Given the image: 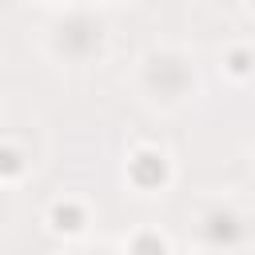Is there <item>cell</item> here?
Listing matches in <instances>:
<instances>
[{"instance_id":"obj_3","label":"cell","mask_w":255,"mask_h":255,"mask_svg":"<svg viewBox=\"0 0 255 255\" xmlns=\"http://www.w3.org/2000/svg\"><path fill=\"white\" fill-rule=\"evenodd\" d=\"M199 231H203V239L211 247H235L243 239V219L235 211H211V215H203Z\"/></svg>"},{"instance_id":"obj_2","label":"cell","mask_w":255,"mask_h":255,"mask_svg":"<svg viewBox=\"0 0 255 255\" xmlns=\"http://www.w3.org/2000/svg\"><path fill=\"white\" fill-rule=\"evenodd\" d=\"M147 84H151L163 100H175V96H183V92H187L191 72H187L179 60H171V56H155V60H151V68H147Z\"/></svg>"},{"instance_id":"obj_1","label":"cell","mask_w":255,"mask_h":255,"mask_svg":"<svg viewBox=\"0 0 255 255\" xmlns=\"http://www.w3.org/2000/svg\"><path fill=\"white\" fill-rule=\"evenodd\" d=\"M100 40H104V24L84 16V12H76L72 20H64V28L56 36V48L64 56H72V60H84V56H92L100 48Z\"/></svg>"},{"instance_id":"obj_5","label":"cell","mask_w":255,"mask_h":255,"mask_svg":"<svg viewBox=\"0 0 255 255\" xmlns=\"http://www.w3.org/2000/svg\"><path fill=\"white\" fill-rule=\"evenodd\" d=\"M52 223H56L60 231H80V227H84V211H80L76 203H56V207H52Z\"/></svg>"},{"instance_id":"obj_9","label":"cell","mask_w":255,"mask_h":255,"mask_svg":"<svg viewBox=\"0 0 255 255\" xmlns=\"http://www.w3.org/2000/svg\"><path fill=\"white\" fill-rule=\"evenodd\" d=\"M251 4H255V0H251Z\"/></svg>"},{"instance_id":"obj_4","label":"cell","mask_w":255,"mask_h":255,"mask_svg":"<svg viewBox=\"0 0 255 255\" xmlns=\"http://www.w3.org/2000/svg\"><path fill=\"white\" fill-rule=\"evenodd\" d=\"M131 179H135V187H159V183L167 179L163 155H159V151H139V155L131 159Z\"/></svg>"},{"instance_id":"obj_8","label":"cell","mask_w":255,"mask_h":255,"mask_svg":"<svg viewBox=\"0 0 255 255\" xmlns=\"http://www.w3.org/2000/svg\"><path fill=\"white\" fill-rule=\"evenodd\" d=\"M24 171V159H20V151H12V147H0V175H20Z\"/></svg>"},{"instance_id":"obj_7","label":"cell","mask_w":255,"mask_h":255,"mask_svg":"<svg viewBox=\"0 0 255 255\" xmlns=\"http://www.w3.org/2000/svg\"><path fill=\"white\" fill-rule=\"evenodd\" d=\"M251 64H255V56H251L247 48H235V52L227 56V68H231L235 76H247V72H251Z\"/></svg>"},{"instance_id":"obj_6","label":"cell","mask_w":255,"mask_h":255,"mask_svg":"<svg viewBox=\"0 0 255 255\" xmlns=\"http://www.w3.org/2000/svg\"><path fill=\"white\" fill-rule=\"evenodd\" d=\"M131 255H167V247H163V239L155 231H143V235H135Z\"/></svg>"}]
</instances>
